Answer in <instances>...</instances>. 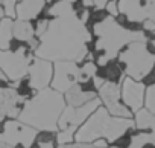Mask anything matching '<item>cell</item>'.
Instances as JSON below:
<instances>
[{"label":"cell","instance_id":"6da1fadb","mask_svg":"<svg viewBox=\"0 0 155 148\" xmlns=\"http://www.w3.org/2000/svg\"><path fill=\"white\" fill-rule=\"evenodd\" d=\"M91 32L76 14L55 17L49 20L47 29L38 37V44L34 50V57L59 61L71 60L81 63L90 55Z\"/></svg>","mask_w":155,"mask_h":148},{"label":"cell","instance_id":"7a4b0ae2","mask_svg":"<svg viewBox=\"0 0 155 148\" xmlns=\"http://www.w3.org/2000/svg\"><path fill=\"white\" fill-rule=\"evenodd\" d=\"M91 35H94V50L97 52L94 63L97 67L107 66L110 61L117 58L119 52L132 41H146L141 31H132L122 26L116 17L105 14L91 25Z\"/></svg>","mask_w":155,"mask_h":148},{"label":"cell","instance_id":"3957f363","mask_svg":"<svg viewBox=\"0 0 155 148\" xmlns=\"http://www.w3.org/2000/svg\"><path fill=\"white\" fill-rule=\"evenodd\" d=\"M64 107V95L52 87H46L43 90H37L29 99H25L17 119L38 131L53 133L58 130V119Z\"/></svg>","mask_w":155,"mask_h":148},{"label":"cell","instance_id":"277c9868","mask_svg":"<svg viewBox=\"0 0 155 148\" xmlns=\"http://www.w3.org/2000/svg\"><path fill=\"white\" fill-rule=\"evenodd\" d=\"M132 127L134 121L131 118L113 116L105 107L99 105L81 127H78V130L74 131V140L91 143L96 139H105L108 143H113Z\"/></svg>","mask_w":155,"mask_h":148},{"label":"cell","instance_id":"5b68a950","mask_svg":"<svg viewBox=\"0 0 155 148\" xmlns=\"http://www.w3.org/2000/svg\"><path fill=\"white\" fill-rule=\"evenodd\" d=\"M117 58L125 73L135 81L146 78L155 66V53L149 50L146 41L129 43L119 52Z\"/></svg>","mask_w":155,"mask_h":148},{"label":"cell","instance_id":"8992f818","mask_svg":"<svg viewBox=\"0 0 155 148\" xmlns=\"http://www.w3.org/2000/svg\"><path fill=\"white\" fill-rule=\"evenodd\" d=\"M32 58L34 52L25 43H18L17 46L12 44L9 49H0V69L3 70L9 84H15L26 78Z\"/></svg>","mask_w":155,"mask_h":148},{"label":"cell","instance_id":"52a82bcc","mask_svg":"<svg viewBox=\"0 0 155 148\" xmlns=\"http://www.w3.org/2000/svg\"><path fill=\"white\" fill-rule=\"evenodd\" d=\"M38 137V130L34 127L23 124L15 118H9L2 127L0 131V142L9 146H21V148H32L34 142Z\"/></svg>","mask_w":155,"mask_h":148},{"label":"cell","instance_id":"ba28073f","mask_svg":"<svg viewBox=\"0 0 155 148\" xmlns=\"http://www.w3.org/2000/svg\"><path fill=\"white\" fill-rule=\"evenodd\" d=\"M78 83H81L79 63L71 61V60L53 61V75H52V81L49 87L64 95L70 87H73Z\"/></svg>","mask_w":155,"mask_h":148},{"label":"cell","instance_id":"9c48e42d","mask_svg":"<svg viewBox=\"0 0 155 148\" xmlns=\"http://www.w3.org/2000/svg\"><path fill=\"white\" fill-rule=\"evenodd\" d=\"M96 92L97 98L101 99V104L105 105L110 115L119 118H131V110L120 102V87L117 83L104 80Z\"/></svg>","mask_w":155,"mask_h":148},{"label":"cell","instance_id":"30bf717a","mask_svg":"<svg viewBox=\"0 0 155 148\" xmlns=\"http://www.w3.org/2000/svg\"><path fill=\"white\" fill-rule=\"evenodd\" d=\"M101 105V99L94 98L79 107H71V105H65L62 113L59 115L58 119V130H64V128H71V130H78V127H81L84 124V121Z\"/></svg>","mask_w":155,"mask_h":148},{"label":"cell","instance_id":"8fae6325","mask_svg":"<svg viewBox=\"0 0 155 148\" xmlns=\"http://www.w3.org/2000/svg\"><path fill=\"white\" fill-rule=\"evenodd\" d=\"M52 75H53V63L49 60L34 57L28 69L26 81L29 87L34 92H37V90H43L50 86Z\"/></svg>","mask_w":155,"mask_h":148},{"label":"cell","instance_id":"7c38bea8","mask_svg":"<svg viewBox=\"0 0 155 148\" xmlns=\"http://www.w3.org/2000/svg\"><path fill=\"white\" fill-rule=\"evenodd\" d=\"M120 96L129 110L137 112L144 104V86L140 81H135V80L126 77L122 80Z\"/></svg>","mask_w":155,"mask_h":148},{"label":"cell","instance_id":"4fadbf2b","mask_svg":"<svg viewBox=\"0 0 155 148\" xmlns=\"http://www.w3.org/2000/svg\"><path fill=\"white\" fill-rule=\"evenodd\" d=\"M25 98H21L17 89L9 86L0 87V124L5 121V118H17Z\"/></svg>","mask_w":155,"mask_h":148},{"label":"cell","instance_id":"5bb4252c","mask_svg":"<svg viewBox=\"0 0 155 148\" xmlns=\"http://www.w3.org/2000/svg\"><path fill=\"white\" fill-rule=\"evenodd\" d=\"M46 6L47 3L44 0H17L15 19L35 22L38 17L43 15V12L46 11Z\"/></svg>","mask_w":155,"mask_h":148},{"label":"cell","instance_id":"9a60e30c","mask_svg":"<svg viewBox=\"0 0 155 148\" xmlns=\"http://www.w3.org/2000/svg\"><path fill=\"white\" fill-rule=\"evenodd\" d=\"M117 9L131 23H143L147 19L146 6L141 0H117Z\"/></svg>","mask_w":155,"mask_h":148},{"label":"cell","instance_id":"2e32d148","mask_svg":"<svg viewBox=\"0 0 155 148\" xmlns=\"http://www.w3.org/2000/svg\"><path fill=\"white\" fill-rule=\"evenodd\" d=\"M12 35H14L15 41L28 44L32 49V52L35 50V47L38 44V38L35 35L34 22H26V20L15 19L14 23H12Z\"/></svg>","mask_w":155,"mask_h":148},{"label":"cell","instance_id":"e0dca14e","mask_svg":"<svg viewBox=\"0 0 155 148\" xmlns=\"http://www.w3.org/2000/svg\"><path fill=\"white\" fill-rule=\"evenodd\" d=\"M135 122L134 125L140 130H150V136H152V145H155V115L150 113L147 108H140L135 112Z\"/></svg>","mask_w":155,"mask_h":148},{"label":"cell","instance_id":"ac0fdd59","mask_svg":"<svg viewBox=\"0 0 155 148\" xmlns=\"http://www.w3.org/2000/svg\"><path fill=\"white\" fill-rule=\"evenodd\" d=\"M12 23L14 20L9 17H3L0 20V49H9L14 41Z\"/></svg>","mask_w":155,"mask_h":148},{"label":"cell","instance_id":"d6986e66","mask_svg":"<svg viewBox=\"0 0 155 148\" xmlns=\"http://www.w3.org/2000/svg\"><path fill=\"white\" fill-rule=\"evenodd\" d=\"M152 143V136L150 133H138L135 136H132L128 148H143L144 145Z\"/></svg>","mask_w":155,"mask_h":148},{"label":"cell","instance_id":"ffe728a7","mask_svg":"<svg viewBox=\"0 0 155 148\" xmlns=\"http://www.w3.org/2000/svg\"><path fill=\"white\" fill-rule=\"evenodd\" d=\"M3 15L15 20V8H17V0H0Z\"/></svg>","mask_w":155,"mask_h":148},{"label":"cell","instance_id":"44dd1931","mask_svg":"<svg viewBox=\"0 0 155 148\" xmlns=\"http://www.w3.org/2000/svg\"><path fill=\"white\" fill-rule=\"evenodd\" d=\"M73 139H74V130H71V128L59 130V133L56 134V143H58V145L71 143V140H73Z\"/></svg>","mask_w":155,"mask_h":148},{"label":"cell","instance_id":"7402d4cb","mask_svg":"<svg viewBox=\"0 0 155 148\" xmlns=\"http://www.w3.org/2000/svg\"><path fill=\"white\" fill-rule=\"evenodd\" d=\"M144 102H146V107L150 113L155 115V84H152L147 92H146V98H144Z\"/></svg>","mask_w":155,"mask_h":148},{"label":"cell","instance_id":"603a6c76","mask_svg":"<svg viewBox=\"0 0 155 148\" xmlns=\"http://www.w3.org/2000/svg\"><path fill=\"white\" fill-rule=\"evenodd\" d=\"M146 14H147V19L152 20L155 23V0H146Z\"/></svg>","mask_w":155,"mask_h":148},{"label":"cell","instance_id":"cb8c5ba5","mask_svg":"<svg viewBox=\"0 0 155 148\" xmlns=\"http://www.w3.org/2000/svg\"><path fill=\"white\" fill-rule=\"evenodd\" d=\"M58 148H97L93 143H82V142H76V143H65V145H58Z\"/></svg>","mask_w":155,"mask_h":148},{"label":"cell","instance_id":"d4e9b609","mask_svg":"<svg viewBox=\"0 0 155 148\" xmlns=\"http://www.w3.org/2000/svg\"><path fill=\"white\" fill-rule=\"evenodd\" d=\"M110 0H91V8H94V11H105V6Z\"/></svg>","mask_w":155,"mask_h":148},{"label":"cell","instance_id":"484cf974","mask_svg":"<svg viewBox=\"0 0 155 148\" xmlns=\"http://www.w3.org/2000/svg\"><path fill=\"white\" fill-rule=\"evenodd\" d=\"M37 148H53V140L52 139H41L37 143Z\"/></svg>","mask_w":155,"mask_h":148},{"label":"cell","instance_id":"4316f807","mask_svg":"<svg viewBox=\"0 0 155 148\" xmlns=\"http://www.w3.org/2000/svg\"><path fill=\"white\" fill-rule=\"evenodd\" d=\"M0 148H14V146H9V145H6L3 142H0Z\"/></svg>","mask_w":155,"mask_h":148},{"label":"cell","instance_id":"83f0119b","mask_svg":"<svg viewBox=\"0 0 155 148\" xmlns=\"http://www.w3.org/2000/svg\"><path fill=\"white\" fill-rule=\"evenodd\" d=\"M65 2H68V3L73 5V3H76V2H79V0H65Z\"/></svg>","mask_w":155,"mask_h":148},{"label":"cell","instance_id":"f1b7e54d","mask_svg":"<svg viewBox=\"0 0 155 148\" xmlns=\"http://www.w3.org/2000/svg\"><path fill=\"white\" fill-rule=\"evenodd\" d=\"M5 15H3V11H2V6H0V20H2Z\"/></svg>","mask_w":155,"mask_h":148},{"label":"cell","instance_id":"f546056e","mask_svg":"<svg viewBox=\"0 0 155 148\" xmlns=\"http://www.w3.org/2000/svg\"><path fill=\"white\" fill-rule=\"evenodd\" d=\"M44 2H46V3L49 5V3H52V2H55V0H44Z\"/></svg>","mask_w":155,"mask_h":148},{"label":"cell","instance_id":"4dcf8cb0","mask_svg":"<svg viewBox=\"0 0 155 148\" xmlns=\"http://www.w3.org/2000/svg\"><path fill=\"white\" fill-rule=\"evenodd\" d=\"M152 44H153V46H155V40H153V41H152Z\"/></svg>","mask_w":155,"mask_h":148}]
</instances>
